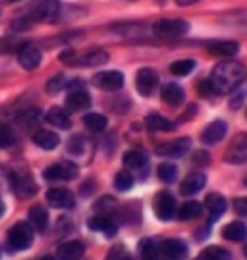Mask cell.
Masks as SVG:
<instances>
[{"instance_id": "cell-1", "label": "cell", "mask_w": 247, "mask_h": 260, "mask_svg": "<svg viewBox=\"0 0 247 260\" xmlns=\"http://www.w3.org/2000/svg\"><path fill=\"white\" fill-rule=\"evenodd\" d=\"M245 70L239 62H220L214 66L211 74V81L214 89L220 93H232L236 91L243 81Z\"/></svg>"}, {"instance_id": "cell-2", "label": "cell", "mask_w": 247, "mask_h": 260, "mask_svg": "<svg viewBox=\"0 0 247 260\" xmlns=\"http://www.w3.org/2000/svg\"><path fill=\"white\" fill-rule=\"evenodd\" d=\"M33 245V230L28 222H18L10 228L8 247L12 251H25Z\"/></svg>"}, {"instance_id": "cell-3", "label": "cell", "mask_w": 247, "mask_h": 260, "mask_svg": "<svg viewBox=\"0 0 247 260\" xmlns=\"http://www.w3.org/2000/svg\"><path fill=\"white\" fill-rule=\"evenodd\" d=\"M189 31V23L183 19H160L153 25V33L160 39L182 37Z\"/></svg>"}, {"instance_id": "cell-4", "label": "cell", "mask_w": 247, "mask_h": 260, "mask_svg": "<svg viewBox=\"0 0 247 260\" xmlns=\"http://www.w3.org/2000/svg\"><path fill=\"white\" fill-rule=\"evenodd\" d=\"M79 174V170L72 162H56L45 170V179L48 181H72Z\"/></svg>"}, {"instance_id": "cell-5", "label": "cell", "mask_w": 247, "mask_h": 260, "mask_svg": "<svg viewBox=\"0 0 247 260\" xmlns=\"http://www.w3.org/2000/svg\"><path fill=\"white\" fill-rule=\"evenodd\" d=\"M155 214L158 220L162 222H170L176 216V199L172 193L168 191H160L155 197Z\"/></svg>"}, {"instance_id": "cell-6", "label": "cell", "mask_w": 247, "mask_h": 260, "mask_svg": "<svg viewBox=\"0 0 247 260\" xmlns=\"http://www.w3.org/2000/svg\"><path fill=\"white\" fill-rule=\"evenodd\" d=\"M224 160L228 164H236V166L247 164V133L238 135L236 139L232 141V145H230L226 154H224Z\"/></svg>"}, {"instance_id": "cell-7", "label": "cell", "mask_w": 247, "mask_h": 260, "mask_svg": "<svg viewBox=\"0 0 247 260\" xmlns=\"http://www.w3.org/2000/svg\"><path fill=\"white\" fill-rule=\"evenodd\" d=\"M12 191L21 199H25V197L35 195L37 185L28 172H16V174H12Z\"/></svg>"}, {"instance_id": "cell-8", "label": "cell", "mask_w": 247, "mask_h": 260, "mask_svg": "<svg viewBox=\"0 0 247 260\" xmlns=\"http://www.w3.org/2000/svg\"><path fill=\"white\" fill-rule=\"evenodd\" d=\"M93 85L102 91H120L124 87V75L112 70V72H101L93 77Z\"/></svg>"}, {"instance_id": "cell-9", "label": "cell", "mask_w": 247, "mask_h": 260, "mask_svg": "<svg viewBox=\"0 0 247 260\" xmlns=\"http://www.w3.org/2000/svg\"><path fill=\"white\" fill-rule=\"evenodd\" d=\"M158 85V74H156L153 68H143L138 72V77H135V87L138 91L143 96H151L153 91Z\"/></svg>"}, {"instance_id": "cell-10", "label": "cell", "mask_w": 247, "mask_h": 260, "mask_svg": "<svg viewBox=\"0 0 247 260\" xmlns=\"http://www.w3.org/2000/svg\"><path fill=\"white\" fill-rule=\"evenodd\" d=\"M46 201L48 205L54 206V208H60V210H66V208H73L75 205V197L70 189H62V187H56V189H50L46 193Z\"/></svg>"}, {"instance_id": "cell-11", "label": "cell", "mask_w": 247, "mask_h": 260, "mask_svg": "<svg viewBox=\"0 0 247 260\" xmlns=\"http://www.w3.org/2000/svg\"><path fill=\"white\" fill-rule=\"evenodd\" d=\"M191 149V139L189 137H183V139L172 141V143H166V145H160L156 149V154L160 156H168V158H182L183 154H187Z\"/></svg>"}, {"instance_id": "cell-12", "label": "cell", "mask_w": 247, "mask_h": 260, "mask_svg": "<svg viewBox=\"0 0 247 260\" xmlns=\"http://www.w3.org/2000/svg\"><path fill=\"white\" fill-rule=\"evenodd\" d=\"M58 10H60L58 0H37L29 8V16L33 19H50L58 14Z\"/></svg>"}, {"instance_id": "cell-13", "label": "cell", "mask_w": 247, "mask_h": 260, "mask_svg": "<svg viewBox=\"0 0 247 260\" xmlns=\"http://www.w3.org/2000/svg\"><path fill=\"white\" fill-rule=\"evenodd\" d=\"M226 133H228V123L222 120H216L203 129L201 141L205 145H216V143H220L226 137Z\"/></svg>"}, {"instance_id": "cell-14", "label": "cell", "mask_w": 247, "mask_h": 260, "mask_svg": "<svg viewBox=\"0 0 247 260\" xmlns=\"http://www.w3.org/2000/svg\"><path fill=\"white\" fill-rule=\"evenodd\" d=\"M205 183H207L205 174H201V172H193V174H189V176L182 181V185H180V193L185 195V197L197 195L203 187H205Z\"/></svg>"}, {"instance_id": "cell-15", "label": "cell", "mask_w": 247, "mask_h": 260, "mask_svg": "<svg viewBox=\"0 0 247 260\" xmlns=\"http://www.w3.org/2000/svg\"><path fill=\"white\" fill-rule=\"evenodd\" d=\"M160 256L183 258V256H187V245L182 239H166L164 243H160Z\"/></svg>"}, {"instance_id": "cell-16", "label": "cell", "mask_w": 247, "mask_h": 260, "mask_svg": "<svg viewBox=\"0 0 247 260\" xmlns=\"http://www.w3.org/2000/svg\"><path fill=\"white\" fill-rule=\"evenodd\" d=\"M41 60H43V54H41V50L35 47H25L19 50L18 54V62L19 66L23 68V70H37L39 64H41Z\"/></svg>"}, {"instance_id": "cell-17", "label": "cell", "mask_w": 247, "mask_h": 260, "mask_svg": "<svg viewBox=\"0 0 247 260\" xmlns=\"http://www.w3.org/2000/svg\"><path fill=\"white\" fill-rule=\"evenodd\" d=\"M66 108L72 112L87 110V108H91V96H89V93H85L83 89L72 91V93L66 96Z\"/></svg>"}, {"instance_id": "cell-18", "label": "cell", "mask_w": 247, "mask_h": 260, "mask_svg": "<svg viewBox=\"0 0 247 260\" xmlns=\"http://www.w3.org/2000/svg\"><path fill=\"white\" fill-rule=\"evenodd\" d=\"M87 228L93 230V232H102L106 237H114L118 233V225L112 222L106 216H95L87 222Z\"/></svg>"}, {"instance_id": "cell-19", "label": "cell", "mask_w": 247, "mask_h": 260, "mask_svg": "<svg viewBox=\"0 0 247 260\" xmlns=\"http://www.w3.org/2000/svg\"><path fill=\"white\" fill-rule=\"evenodd\" d=\"M83 252H85V247H83V243L79 241H68V243H62V245H58V251H56V256L58 258H64V260H75L83 256Z\"/></svg>"}, {"instance_id": "cell-20", "label": "cell", "mask_w": 247, "mask_h": 260, "mask_svg": "<svg viewBox=\"0 0 247 260\" xmlns=\"http://www.w3.org/2000/svg\"><path fill=\"white\" fill-rule=\"evenodd\" d=\"M28 216H29L31 225L35 228L37 232H46V228H48V212H46L45 206H41V205L31 206Z\"/></svg>"}, {"instance_id": "cell-21", "label": "cell", "mask_w": 247, "mask_h": 260, "mask_svg": "<svg viewBox=\"0 0 247 260\" xmlns=\"http://www.w3.org/2000/svg\"><path fill=\"white\" fill-rule=\"evenodd\" d=\"M222 237H224L226 241H234V243L245 241L247 239V225L243 222H230L228 225H224V230H222Z\"/></svg>"}, {"instance_id": "cell-22", "label": "cell", "mask_w": 247, "mask_h": 260, "mask_svg": "<svg viewBox=\"0 0 247 260\" xmlns=\"http://www.w3.org/2000/svg\"><path fill=\"white\" fill-rule=\"evenodd\" d=\"M209 52L214 56H222V58H230V56H236L239 52V45L236 41H216L209 45Z\"/></svg>"}, {"instance_id": "cell-23", "label": "cell", "mask_w": 247, "mask_h": 260, "mask_svg": "<svg viewBox=\"0 0 247 260\" xmlns=\"http://www.w3.org/2000/svg\"><path fill=\"white\" fill-rule=\"evenodd\" d=\"M33 143H35L39 149L52 150V149H56V147L60 145V137L56 135L54 131L41 129V131H37L35 135H33Z\"/></svg>"}, {"instance_id": "cell-24", "label": "cell", "mask_w": 247, "mask_h": 260, "mask_svg": "<svg viewBox=\"0 0 247 260\" xmlns=\"http://www.w3.org/2000/svg\"><path fill=\"white\" fill-rule=\"evenodd\" d=\"M205 206L211 214V220H218L220 216L226 212V199L218 193H211L205 199Z\"/></svg>"}, {"instance_id": "cell-25", "label": "cell", "mask_w": 247, "mask_h": 260, "mask_svg": "<svg viewBox=\"0 0 247 260\" xmlns=\"http://www.w3.org/2000/svg\"><path fill=\"white\" fill-rule=\"evenodd\" d=\"M162 101H164L168 106H180L183 103V99H185V93H183V89L180 85L176 83H168L162 87Z\"/></svg>"}, {"instance_id": "cell-26", "label": "cell", "mask_w": 247, "mask_h": 260, "mask_svg": "<svg viewBox=\"0 0 247 260\" xmlns=\"http://www.w3.org/2000/svg\"><path fill=\"white\" fill-rule=\"evenodd\" d=\"M147 164H149L147 154H143L141 150H128V152L124 154V166L126 168H131V170H143V172H145Z\"/></svg>"}, {"instance_id": "cell-27", "label": "cell", "mask_w": 247, "mask_h": 260, "mask_svg": "<svg viewBox=\"0 0 247 260\" xmlns=\"http://www.w3.org/2000/svg\"><path fill=\"white\" fill-rule=\"evenodd\" d=\"M145 123L149 131H174L176 129L174 123L170 120H166V118H162L160 114H151V116H147Z\"/></svg>"}, {"instance_id": "cell-28", "label": "cell", "mask_w": 247, "mask_h": 260, "mask_svg": "<svg viewBox=\"0 0 247 260\" xmlns=\"http://www.w3.org/2000/svg\"><path fill=\"white\" fill-rule=\"evenodd\" d=\"M46 121L56 125V127H60V129H70L72 127V121H70L68 114L62 108H52V110L46 112Z\"/></svg>"}, {"instance_id": "cell-29", "label": "cell", "mask_w": 247, "mask_h": 260, "mask_svg": "<svg viewBox=\"0 0 247 260\" xmlns=\"http://www.w3.org/2000/svg\"><path fill=\"white\" fill-rule=\"evenodd\" d=\"M203 214V206L197 203V201H187L185 205L178 210V218L182 222H189V220H195Z\"/></svg>"}, {"instance_id": "cell-30", "label": "cell", "mask_w": 247, "mask_h": 260, "mask_svg": "<svg viewBox=\"0 0 247 260\" xmlns=\"http://www.w3.org/2000/svg\"><path fill=\"white\" fill-rule=\"evenodd\" d=\"M83 123L87 125V129H91V131H95V133H99V131L106 129V125H108V120H106L102 114L91 112V114H87V116L83 118Z\"/></svg>"}, {"instance_id": "cell-31", "label": "cell", "mask_w": 247, "mask_h": 260, "mask_svg": "<svg viewBox=\"0 0 247 260\" xmlns=\"http://www.w3.org/2000/svg\"><path fill=\"white\" fill-rule=\"evenodd\" d=\"M108 62V54L102 52V50H93L89 54H85L83 58H79V66H85V68H91V66H102Z\"/></svg>"}, {"instance_id": "cell-32", "label": "cell", "mask_w": 247, "mask_h": 260, "mask_svg": "<svg viewBox=\"0 0 247 260\" xmlns=\"http://www.w3.org/2000/svg\"><path fill=\"white\" fill-rule=\"evenodd\" d=\"M139 252L143 258H158L160 256V245H156L153 239H143L139 243Z\"/></svg>"}, {"instance_id": "cell-33", "label": "cell", "mask_w": 247, "mask_h": 260, "mask_svg": "<svg viewBox=\"0 0 247 260\" xmlns=\"http://www.w3.org/2000/svg\"><path fill=\"white\" fill-rule=\"evenodd\" d=\"M114 187L118 191H129L133 187V176H131V172L120 170L118 174H116V177H114Z\"/></svg>"}, {"instance_id": "cell-34", "label": "cell", "mask_w": 247, "mask_h": 260, "mask_svg": "<svg viewBox=\"0 0 247 260\" xmlns=\"http://www.w3.org/2000/svg\"><path fill=\"white\" fill-rule=\"evenodd\" d=\"M156 174H158V179L160 181H164V183H172L176 181V177H178V168L174 164H160V166L156 168Z\"/></svg>"}, {"instance_id": "cell-35", "label": "cell", "mask_w": 247, "mask_h": 260, "mask_svg": "<svg viewBox=\"0 0 247 260\" xmlns=\"http://www.w3.org/2000/svg\"><path fill=\"white\" fill-rule=\"evenodd\" d=\"M195 70V62L193 60H178L170 66V72L178 77H183V75H189Z\"/></svg>"}, {"instance_id": "cell-36", "label": "cell", "mask_w": 247, "mask_h": 260, "mask_svg": "<svg viewBox=\"0 0 247 260\" xmlns=\"http://www.w3.org/2000/svg\"><path fill=\"white\" fill-rule=\"evenodd\" d=\"M230 256L232 254L228 251H224V249H220V247H207L199 254V258H209V260H224V258H230Z\"/></svg>"}, {"instance_id": "cell-37", "label": "cell", "mask_w": 247, "mask_h": 260, "mask_svg": "<svg viewBox=\"0 0 247 260\" xmlns=\"http://www.w3.org/2000/svg\"><path fill=\"white\" fill-rule=\"evenodd\" d=\"M16 143V133L10 125H0V149H8Z\"/></svg>"}, {"instance_id": "cell-38", "label": "cell", "mask_w": 247, "mask_h": 260, "mask_svg": "<svg viewBox=\"0 0 247 260\" xmlns=\"http://www.w3.org/2000/svg\"><path fill=\"white\" fill-rule=\"evenodd\" d=\"M199 94L205 96V99H211V96H214V94H218V91H216V89H214V85H212L211 77L199 83Z\"/></svg>"}, {"instance_id": "cell-39", "label": "cell", "mask_w": 247, "mask_h": 260, "mask_svg": "<svg viewBox=\"0 0 247 260\" xmlns=\"http://www.w3.org/2000/svg\"><path fill=\"white\" fill-rule=\"evenodd\" d=\"M62 87H64V75H54V77L46 83V91L50 94H56Z\"/></svg>"}, {"instance_id": "cell-40", "label": "cell", "mask_w": 247, "mask_h": 260, "mask_svg": "<svg viewBox=\"0 0 247 260\" xmlns=\"http://www.w3.org/2000/svg\"><path fill=\"white\" fill-rule=\"evenodd\" d=\"M234 208L239 216H247V197H241V199H236L234 201Z\"/></svg>"}, {"instance_id": "cell-41", "label": "cell", "mask_w": 247, "mask_h": 260, "mask_svg": "<svg viewBox=\"0 0 247 260\" xmlns=\"http://www.w3.org/2000/svg\"><path fill=\"white\" fill-rule=\"evenodd\" d=\"M68 149H70V152H79V150L83 149V139L81 137H72Z\"/></svg>"}, {"instance_id": "cell-42", "label": "cell", "mask_w": 247, "mask_h": 260, "mask_svg": "<svg viewBox=\"0 0 247 260\" xmlns=\"http://www.w3.org/2000/svg\"><path fill=\"white\" fill-rule=\"evenodd\" d=\"M209 160H211V158H209V154H207L205 150H197V152L193 154V162H195V164H209Z\"/></svg>"}, {"instance_id": "cell-43", "label": "cell", "mask_w": 247, "mask_h": 260, "mask_svg": "<svg viewBox=\"0 0 247 260\" xmlns=\"http://www.w3.org/2000/svg\"><path fill=\"white\" fill-rule=\"evenodd\" d=\"M108 256H128V254H126V251H124V247H114V249H112V251L108 252Z\"/></svg>"}, {"instance_id": "cell-44", "label": "cell", "mask_w": 247, "mask_h": 260, "mask_svg": "<svg viewBox=\"0 0 247 260\" xmlns=\"http://www.w3.org/2000/svg\"><path fill=\"white\" fill-rule=\"evenodd\" d=\"M199 0H176L178 6H191V4H197Z\"/></svg>"}, {"instance_id": "cell-45", "label": "cell", "mask_w": 247, "mask_h": 260, "mask_svg": "<svg viewBox=\"0 0 247 260\" xmlns=\"http://www.w3.org/2000/svg\"><path fill=\"white\" fill-rule=\"evenodd\" d=\"M2 212H4V206H2V203H0V216H2Z\"/></svg>"}, {"instance_id": "cell-46", "label": "cell", "mask_w": 247, "mask_h": 260, "mask_svg": "<svg viewBox=\"0 0 247 260\" xmlns=\"http://www.w3.org/2000/svg\"><path fill=\"white\" fill-rule=\"evenodd\" d=\"M243 183H245V187H247V176H245V179H243Z\"/></svg>"}, {"instance_id": "cell-47", "label": "cell", "mask_w": 247, "mask_h": 260, "mask_svg": "<svg viewBox=\"0 0 247 260\" xmlns=\"http://www.w3.org/2000/svg\"><path fill=\"white\" fill-rule=\"evenodd\" d=\"M10 2H16V0H10Z\"/></svg>"}, {"instance_id": "cell-48", "label": "cell", "mask_w": 247, "mask_h": 260, "mask_svg": "<svg viewBox=\"0 0 247 260\" xmlns=\"http://www.w3.org/2000/svg\"><path fill=\"white\" fill-rule=\"evenodd\" d=\"M245 254H247V247H245Z\"/></svg>"}]
</instances>
